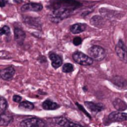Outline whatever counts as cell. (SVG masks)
I'll list each match as a JSON object with an SVG mask.
<instances>
[{"instance_id": "25", "label": "cell", "mask_w": 127, "mask_h": 127, "mask_svg": "<svg viewBox=\"0 0 127 127\" xmlns=\"http://www.w3.org/2000/svg\"><path fill=\"white\" fill-rule=\"evenodd\" d=\"M5 5V1L4 0H1V7L3 8V7H4Z\"/></svg>"}, {"instance_id": "8", "label": "cell", "mask_w": 127, "mask_h": 127, "mask_svg": "<svg viewBox=\"0 0 127 127\" xmlns=\"http://www.w3.org/2000/svg\"><path fill=\"white\" fill-rule=\"evenodd\" d=\"M43 9V5L38 3H28L22 6V11H40Z\"/></svg>"}, {"instance_id": "22", "label": "cell", "mask_w": 127, "mask_h": 127, "mask_svg": "<svg viewBox=\"0 0 127 127\" xmlns=\"http://www.w3.org/2000/svg\"><path fill=\"white\" fill-rule=\"evenodd\" d=\"M81 42H82V39L80 38V37L77 36V37H75V38L73 39V43H74V45L78 46V45H80V44H81Z\"/></svg>"}, {"instance_id": "5", "label": "cell", "mask_w": 127, "mask_h": 127, "mask_svg": "<svg viewBox=\"0 0 127 127\" xmlns=\"http://www.w3.org/2000/svg\"><path fill=\"white\" fill-rule=\"evenodd\" d=\"M115 50L119 60L125 63H127V48L122 40L119 41Z\"/></svg>"}, {"instance_id": "17", "label": "cell", "mask_w": 127, "mask_h": 127, "mask_svg": "<svg viewBox=\"0 0 127 127\" xmlns=\"http://www.w3.org/2000/svg\"><path fill=\"white\" fill-rule=\"evenodd\" d=\"M113 105L118 111H120V112H123L127 109V105L120 99H116L113 102Z\"/></svg>"}, {"instance_id": "20", "label": "cell", "mask_w": 127, "mask_h": 127, "mask_svg": "<svg viewBox=\"0 0 127 127\" xmlns=\"http://www.w3.org/2000/svg\"><path fill=\"white\" fill-rule=\"evenodd\" d=\"M74 70V67L71 63H65L63 65V72L64 73H71Z\"/></svg>"}, {"instance_id": "10", "label": "cell", "mask_w": 127, "mask_h": 127, "mask_svg": "<svg viewBox=\"0 0 127 127\" xmlns=\"http://www.w3.org/2000/svg\"><path fill=\"white\" fill-rule=\"evenodd\" d=\"M1 74V78L3 79V80H9L14 76V74H15V68H14L13 67H11V66H10V67L3 69V70L1 71V74Z\"/></svg>"}, {"instance_id": "4", "label": "cell", "mask_w": 127, "mask_h": 127, "mask_svg": "<svg viewBox=\"0 0 127 127\" xmlns=\"http://www.w3.org/2000/svg\"><path fill=\"white\" fill-rule=\"evenodd\" d=\"M21 127H45V122L39 118H28L21 121Z\"/></svg>"}, {"instance_id": "2", "label": "cell", "mask_w": 127, "mask_h": 127, "mask_svg": "<svg viewBox=\"0 0 127 127\" xmlns=\"http://www.w3.org/2000/svg\"><path fill=\"white\" fill-rule=\"evenodd\" d=\"M88 54H89V56H91L93 60L98 61V62L104 60L105 58V55H106L105 49L97 45L91 47L88 49Z\"/></svg>"}, {"instance_id": "12", "label": "cell", "mask_w": 127, "mask_h": 127, "mask_svg": "<svg viewBox=\"0 0 127 127\" xmlns=\"http://www.w3.org/2000/svg\"><path fill=\"white\" fill-rule=\"evenodd\" d=\"M14 35H15V39L19 44H22L24 42V38H25V33L21 28H17L16 27L14 29Z\"/></svg>"}, {"instance_id": "1", "label": "cell", "mask_w": 127, "mask_h": 127, "mask_svg": "<svg viewBox=\"0 0 127 127\" xmlns=\"http://www.w3.org/2000/svg\"><path fill=\"white\" fill-rule=\"evenodd\" d=\"M78 2L75 0H62L59 3H57L53 8V12L51 14V19L54 23H59L62 19L66 18L71 16V11L78 7Z\"/></svg>"}, {"instance_id": "11", "label": "cell", "mask_w": 127, "mask_h": 127, "mask_svg": "<svg viewBox=\"0 0 127 127\" xmlns=\"http://www.w3.org/2000/svg\"><path fill=\"white\" fill-rule=\"evenodd\" d=\"M85 105L87 106V108H89L91 111L94 112H101L105 109V105H102L99 103H94V102H90V101H86L85 102Z\"/></svg>"}, {"instance_id": "6", "label": "cell", "mask_w": 127, "mask_h": 127, "mask_svg": "<svg viewBox=\"0 0 127 127\" xmlns=\"http://www.w3.org/2000/svg\"><path fill=\"white\" fill-rule=\"evenodd\" d=\"M54 121L57 125L62 126V127H83L80 126L79 124H77V123L71 122L69 119H67L64 117H58L54 119Z\"/></svg>"}, {"instance_id": "16", "label": "cell", "mask_w": 127, "mask_h": 127, "mask_svg": "<svg viewBox=\"0 0 127 127\" xmlns=\"http://www.w3.org/2000/svg\"><path fill=\"white\" fill-rule=\"evenodd\" d=\"M42 106L45 110H57L58 108H59V105L51 99H46L45 101L43 102Z\"/></svg>"}, {"instance_id": "26", "label": "cell", "mask_w": 127, "mask_h": 127, "mask_svg": "<svg viewBox=\"0 0 127 127\" xmlns=\"http://www.w3.org/2000/svg\"><path fill=\"white\" fill-rule=\"evenodd\" d=\"M14 1H16L17 3H21V2H22L23 0H14Z\"/></svg>"}, {"instance_id": "19", "label": "cell", "mask_w": 127, "mask_h": 127, "mask_svg": "<svg viewBox=\"0 0 127 127\" xmlns=\"http://www.w3.org/2000/svg\"><path fill=\"white\" fill-rule=\"evenodd\" d=\"M7 107H8L7 101L5 100V99L3 97H1L0 98V114H2L4 112H6Z\"/></svg>"}, {"instance_id": "14", "label": "cell", "mask_w": 127, "mask_h": 127, "mask_svg": "<svg viewBox=\"0 0 127 127\" xmlns=\"http://www.w3.org/2000/svg\"><path fill=\"white\" fill-rule=\"evenodd\" d=\"M86 29V24H75L71 26L70 30L72 34H79L84 32Z\"/></svg>"}, {"instance_id": "24", "label": "cell", "mask_w": 127, "mask_h": 127, "mask_svg": "<svg viewBox=\"0 0 127 127\" xmlns=\"http://www.w3.org/2000/svg\"><path fill=\"white\" fill-rule=\"evenodd\" d=\"M76 105H77V106H78V108H79V109H80V110H81V111H82V112H85V114H86V115H87V116H88V117H89V118H91V116H90V115H89V113H88V112H86V111H85V109H84V108H83V106H82V105H80V104H78V103H76Z\"/></svg>"}, {"instance_id": "3", "label": "cell", "mask_w": 127, "mask_h": 127, "mask_svg": "<svg viewBox=\"0 0 127 127\" xmlns=\"http://www.w3.org/2000/svg\"><path fill=\"white\" fill-rule=\"evenodd\" d=\"M72 58L75 62L83 66H90L93 63V59L92 57L88 56V55H85V54L79 51L75 52L72 55Z\"/></svg>"}, {"instance_id": "7", "label": "cell", "mask_w": 127, "mask_h": 127, "mask_svg": "<svg viewBox=\"0 0 127 127\" xmlns=\"http://www.w3.org/2000/svg\"><path fill=\"white\" fill-rule=\"evenodd\" d=\"M108 119L112 122H121V121L127 120V113L122 112L120 111L113 112L109 114Z\"/></svg>"}, {"instance_id": "21", "label": "cell", "mask_w": 127, "mask_h": 127, "mask_svg": "<svg viewBox=\"0 0 127 127\" xmlns=\"http://www.w3.org/2000/svg\"><path fill=\"white\" fill-rule=\"evenodd\" d=\"M10 33V30L7 25H4L2 27L1 29V35H9Z\"/></svg>"}, {"instance_id": "9", "label": "cell", "mask_w": 127, "mask_h": 127, "mask_svg": "<svg viewBox=\"0 0 127 127\" xmlns=\"http://www.w3.org/2000/svg\"><path fill=\"white\" fill-rule=\"evenodd\" d=\"M49 57L51 59V65L54 68H58L59 67H61V65L63 64V59L60 55L55 53H50Z\"/></svg>"}, {"instance_id": "23", "label": "cell", "mask_w": 127, "mask_h": 127, "mask_svg": "<svg viewBox=\"0 0 127 127\" xmlns=\"http://www.w3.org/2000/svg\"><path fill=\"white\" fill-rule=\"evenodd\" d=\"M13 101L16 102V103H21L22 102V97L16 94V95L13 96Z\"/></svg>"}, {"instance_id": "15", "label": "cell", "mask_w": 127, "mask_h": 127, "mask_svg": "<svg viewBox=\"0 0 127 127\" xmlns=\"http://www.w3.org/2000/svg\"><path fill=\"white\" fill-rule=\"evenodd\" d=\"M112 81L115 84L117 87H119L121 88H124V87H127V80L121 76H114L112 79Z\"/></svg>"}, {"instance_id": "18", "label": "cell", "mask_w": 127, "mask_h": 127, "mask_svg": "<svg viewBox=\"0 0 127 127\" xmlns=\"http://www.w3.org/2000/svg\"><path fill=\"white\" fill-rule=\"evenodd\" d=\"M19 108L24 109V110H28V111H31L34 108V105L30 101H22L19 104Z\"/></svg>"}, {"instance_id": "13", "label": "cell", "mask_w": 127, "mask_h": 127, "mask_svg": "<svg viewBox=\"0 0 127 127\" xmlns=\"http://www.w3.org/2000/svg\"><path fill=\"white\" fill-rule=\"evenodd\" d=\"M13 119V116L10 112H4L3 113L1 114V121H0V125L2 126H6L10 124V122Z\"/></svg>"}]
</instances>
